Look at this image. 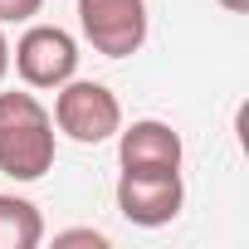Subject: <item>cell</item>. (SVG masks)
<instances>
[{
	"instance_id": "obj_6",
	"label": "cell",
	"mask_w": 249,
	"mask_h": 249,
	"mask_svg": "<svg viewBox=\"0 0 249 249\" xmlns=\"http://www.w3.org/2000/svg\"><path fill=\"white\" fill-rule=\"evenodd\" d=\"M181 132L171 122L142 117L132 127H117V161L122 171H181Z\"/></svg>"
},
{
	"instance_id": "obj_10",
	"label": "cell",
	"mask_w": 249,
	"mask_h": 249,
	"mask_svg": "<svg viewBox=\"0 0 249 249\" xmlns=\"http://www.w3.org/2000/svg\"><path fill=\"white\" fill-rule=\"evenodd\" d=\"M10 73V39H5V25H0V78Z\"/></svg>"
},
{
	"instance_id": "obj_8",
	"label": "cell",
	"mask_w": 249,
	"mask_h": 249,
	"mask_svg": "<svg viewBox=\"0 0 249 249\" xmlns=\"http://www.w3.org/2000/svg\"><path fill=\"white\" fill-rule=\"evenodd\" d=\"M44 10V0H0V25H30Z\"/></svg>"
},
{
	"instance_id": "obj_3",
	"label": "cell",
	"mask_w": 249,
	"mask_h": 249,
	"mask_svg": "<svg viewBox=\"0 0 249 249\" xmlns=\"http://www.w3.org/2000/svg\"><path fill=\"white\" fill-rule=\"evenodd\" d=\"M10 64L25 78V88H59L78 73V39L59 25H30L15 39Z\"/></svg>"
},
{
	"instance_id": "obj_7",
	"label": "cell",
	"mask_w": 249,
	"mask_h": 249,
	"mask_svg": "<svg viewBox=\"0 0 249 249\" xmlns=\"http://www.w3.org/2000/svg\"><path fill=\"white\" fill-rule=\"evenodd\" d=\"M44 239V215L25 196H0V249H35Z\"/></svg>"
},
{
	"instance_id": "obj_1",
	"label": "cell",
	"mask_w": 249,
	"mask_h": 249,
	"mask_svg": "<svg viewBox=\"0 0 249 249\" xmlns=\"http://www.w3.org/2000/svg\"><path fill=\"white\" fill-rule=\"evenodd\" d=\"M54 117L35 93H0V176L39 181L54 166Z\"/></svg>"
},
{
	"instance_id": "obj_5",
	"label": "cell",
	"mask_w": 249,
	"mask_h": 249,
	"mask_svg": "<svg viewBox=\"0 0 249 249\" xmlns=\"http://www.w3.org/2000/svg\"><path fill=\"white\" fill-rule=\"evenodd\" d=\"M181 205H186L181 171H122L117 176V210L127 225L161 230L181 215Z\"/></svg>"
},
{
	"instance_id": "obj_2",
	"label": "cell",
	"mask_w": 249,
	"mask_h": 249,
	"mask_svg": "<svg viewBox=\"0 0 249 249\" xmlns=\"http://www.w3.org/2000/svg\"><path fill=\"white\" fill-rule=\"evenodd\" d=\"M54 127L64 132V137H73V142H83V147H98V142H107V137H117V127H122V103H117V93L107 88V83H93V78H69V83H59L54 88Z\"/></svg>"
},
{
	"instance_id": "obj_9",
	"label": "cell",
	"mask_w": 249,
	"mask_h": 249,
	"mask_svg": "<svg viewBox=\"0 0 249 249\" xmlns=\"http://www.w3.org/2000/svg\"><path fill=\"white\" fill-rule=\"evenodd\" d=\"M73 244L107 249V234H103V230H59V234H54V249H73Z\"/></svg>"
},
{
	"instance_id": "obj_4",
	"label": "cell",
	"mask_w": 249,
	"mask_h": 249,
	"mask_svg": "<svg viewBox=\"0 0 249 249\" xmlns=\"http://www.w3.org/2000/svg\"><path fill=\"white\" fill-rule=\"evenodd\" d=\"M78 25L98 54L127 59L147 44V0H78Z\"/></svg>"
},
{
	"instance_id": "obj_11",
	"label": "cell",
	"mask_w": 249,
	"mask_h": 249,
	"mask_svg": "<svg viewBox=\"0 0 249 249\" xmlns=\"http://www.w3.org/2000/svg\"><path fill=\"white\" fill-rule=\"evenodd\" d=\"M220 5H225L230 15H244V10H249V0H220Z\"/></svg>"
}]
</instances>
